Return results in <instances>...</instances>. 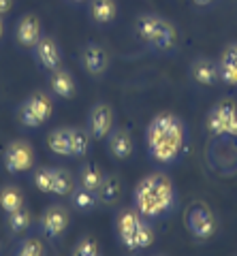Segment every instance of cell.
<instances>
[{
  "label": "cell",
  "instance_id": "1",
  "mask_svg": "<svg viewBox=\"0 0 237 256\" xmlns=\"http://www.w3.org/2000/svg\"><path fill=\"white\" fill-rule=\"evenodd\" d=\"M148 141H150V152L156 160L167 162L178 156L182 148V124L176 116L162 114L158 116L148 130Z\"/></svg>",
  "mask_w": 237,
  "mask_h": 256
},
{
  "label": "cell",
  "instance_id": "2",
  "mask_svg": "<svg viewBox=\"0 0 237 256\" xmlns=\"http://www.w3.org/2000/svg\"><path fill=\"white\" fill-rule=\"evenodd\" d=\"M173 201V190L167 178L150 175L137 186V207L144 216L162 214Z\"/></svg>",
  "mask_w": 237,
  "mask_h": 256
},
{
  "label": "cell",
  "instance_id": "3",
  "mask_svg": "<svg viewBox=\"0 0 237 256\" xmlns=\"http://www.w3.org/2000/svg\"><path fill=\"white\" fill-rule=\"evenodd\" d=\"M139 34L146 41L154 43L156 47H162V50H167V47L176 43V30H173V26H169L164 20L150 18V15L139 20Z\"/></svg>",
  "mask_w": 237,
  "mask_h": 256
},
{
  "label": "cell",
  "instance_id": "4",
  "mask_svg": "<svg viewBox=\"0 0 237 256\" xmlns=\"http://www.w3.org/2000/svg\"><path fill=\"white\" fill-rule=\"evenodd\" d=\"M50 116H52V100L41 92H36L20 109V118L26 126H41Z\"/></svg>",
  "mask_w": 237,
  "mask_h": 256
},
{
  "label": "cell",
  "instance_id": "5",
  "mask_svg": "<svg viewBox=\"0 0 237 256\" xmlns=\"http://www.w3.org/2000/svg\"><path fill=\"white\" fill-rule=\"evenodd\" d=\"M212 132H233L237 134V111L231 102H220L208 120Z\"/></svg>",
  "mask_w": 237,
  "mask_h": 256
},
{
  "label": "cell",
  "instance_id": "6",
  "mask_svg": "<svg viewBox=\"0 0 237 256\" xmlns=\"http://www.w3.org/2000/svg\"><path fill=\"white\" fill-rule=\"evenodd\" d=\"M4 164L6 169L18 173V171H26L32 166V150L26 141H15L9 146V150L4 152Z\"/></svg>",
  "mask_w": 237,
  "mask_h": 256
},
{
  "label": "cell",
  "instance_id": "7",
  "mask_svg": "<svg viewBox=\"0 0 237 256\" xmlns=\"http://www.w3.org/2000/svg\"><path fill=\"white\" fill-rule=\"evenodd\" d=\"M188 224H190V230L196 235V237H210L214 233V218H212V214L208 207H194L190 212V218H188Z\"/></svg>",
  "mask_w": 237,
  "mask_h": 256
},
{
  "label": "cell",
  "instance_id": "8",
  "mask_svg": "<svg viewBox=\"0 0 237 256\" xmlns=\"http://www.w3.org/2000/svg\"><path fill=\"white\" fill-rule=\"evenodd\" d=\"M36 56L41 64L50 70H56L60 68V52H58V45L52 36H41L36 43Z\"/></svg>",
  "mask_w": 237,
  "mask_h": 256
},
{
  "label": "cell",
  "instance_id": "9",
  "mask_svg": "<svg viewBox=\"0 0 237 256\" xmlns=\"http://www.w3.org/2000/svg\"><path fill=\"white\" fill-rule=\"evenodd\" d=\"M107 64H109V58H107V52L102 50V47L88 45L84 50V66L90 75H102L107 70Z\"/></svg>",
  "mask_w": 237,
  "mask_h": 256
},
{
  "label": "cell",
  "instance_id": "10",
  "mask_svg": "<svg viewBox=\"0 0 237 256\" xmlns=\"http://www.w3.org/2000/svg\"><path fill=\"white\" fill-rule=\"evenodd\" d=\"M66 224H68V216L64 212V207L60 205H52L43 216V230L50 237L60 235L66 228Z\"/></svg>",
  "mask_w": 237,
  "mask_h": 256
},
{
  "label": "cell",
  "instance_id": "11",
  "mask_svg": "<svg viewBox=\"0 0 237 256\" xmlns=\"http://www.w3.org/2000/svg\"><path fill=\"white\" fill-rule=\"evenodd\" d=\"M112 122H114V116H112V109H109L107 105H96L92 109L90 128H92V134L96 139L107 137L109 130H112Z\"/></svg>",
  "mask_w": 237,
  "mask_h": 256
},
{
  "label": "cell",
  "instance_id": "12",
  "mask_svg": "<svg viewBox=\"0 0 237 256\" xmlns=\"http://www.w3.org/2000/svg\"><path fill=\"white\" fill-rule=\"evenodd\" d=\"M41 38V28H38V20L32 18V15H26L22 22H20V28H18V41L24 47H34Z\"/></svg>",
  "mask_w": 237,
  "mask_h": 256
},
{
  "label": "cell",
  "instance_id": "13",
  "mask_svg": "<svg viewBox=\"0 0 237 256\" xmlns=\"http://www.w3.org/2000/svg\"><path fill=\"white\" fill-rule=\"evenodd\" d=\"M141 224V220L137 218L135 212H124L118 220V228H120V237L122 242L128 248H135V235H137V226Z\"/></svg>",
  "mask_w": 237,
  "mask_h": 256
},
{
  "label": "cell",
  "instance_id": "14",
  "mask_svg": "<svg viewBox=\"0 0 237 256\" xmlns=\"http://www.w3.org/2000/svg\"><path fill=\"white\" fill-rule=\"evenodd\" d=\"M52 90L56 92L58 96H62V98H70V96H75V82H73V77H70L66 70L56 68L52 73Z\"/></svg>",
  "mask_w": 237,
  "mask_h": 256
},
{
  "label": "cell",
  "instance_id": "15",
  "mask_svg": "<svg viewBox=\"0 0 237 256\" xmlns=\"http://www.w3.org/2000/svg\"><path fill=\"white\" fill-rule=\"evenodd\" d=\"M47 146H50L52 152H56L60 156L70 154V130H66V128L54 130L50 134V139H47Z\"/></svg>",
  "mask_w": 237,
  "mask_h": 256
},
{
  "label": "cell",
  "instance_id": "16",
  "mask_svg": "<svg viewBox=\"0 0 237 256\" xmlns=\"http://www.w3.org/2000/svg\"><path fill=\"white\" fill-rule=\"evenodd\" d=\"M109 148H112L116 158H128L132 152V141L128 137V132H124V130L114 132L112 139H109Z\"/></svg>",
  "mask_w": 237,
  "mask_h": 256
},
{
  "label": "cell",
  "instance_id": "17",
  "mask_svg": "<svg viewBox=\"0 0 237 256\" xmlns=\"http://www.w3.org/2000/svg\"><path fill=\"white\" fill-rule=\"evenodd\" d=\"M192 75H194V79H196L199 84L210 86V84L216 82L218 68H216L214 62H210V60H199V62H196L194 66H192Z\"/></svg>",
  "mask_w": 237,
  "mask_h": 256
},
{
  "label": "cell",
  "instance_id": "18",
  "mask_svg": "<svg viewBox=\"0 0 237 256\" xmlns=\"http://www.w3.org/2000/svg\"><path fill=\"white\" fill-rule=\"evenodd\" d=\"M114 15H116L114 0H92V18L96 22L107 24L114 20Z\"/></svg>",
  "mask_w": 237,
  "mask_h": 256
},
{
  "label": "cell",
  "instance_id": "19",
  "mask_svg": "<svg viewBox=\"0 0 237 256\" xmlns=\"http://www.w3.org/2000/svg\"><path fill=\"white\" fill-rule=\"evenodd\" d=\"M52 192H56L60 196H66L73 192V178L64 171V169H58L54 171L52 175Z\"/></svg>",
  "mask_w": 237,
  "mask_h": 256
},
{
  "label": "cell",
  "instance_id": "20",
  "mask_svg": "<svg viewBox=\"0 0 237 256\" xmlns=\"http://www.w3.org/2000/svg\"><path fill=\"white\" fill-rule=\"evenodd\" d=\"M22 203H24V198H22V192H20L18 188L9 186V188H2V190H0V207H2L4 212L11 214V212H15V210H20Z\"/></svg>",
  "mask_w": 237,
  "mask_h": 256
},
{
  "label": "cell",
  "instance_id": "21",
  "mask_svg": "<svg viewBox=\"0 0 237 256\" xmlns=\"http://www.w3.org/2000/svg\"><path fill=\"white\" fill-rule=\"evenodd\" d=\"M98 196L102 198V201L112 203L118 198V194H120V182H118V178H114V175H109V178H102L100 186H98Z\"/></svg>",
  "mask_w": 237,
  "mask_h": 256
},
{
  "label": "cell",
  "instance_id": "22",
  "mask_svg": "<svg viewBox=\"0 0 237 256\" xmlns=\"http://www.w3.org/2000/svg\"><path fill=\"white\" fill-rule=\"evenodd\" d=\"M9 226L15 233H22V230H26L30 226V212L26 207H20V210L9 214Z\"/></svg>",
  "mask_w": 237,
  "mask_h": 256
},
{
  "label": "cell",
  "instance_id": "23",
  "mask_svg": "<svg viewBox=\"0 0 237 256\" xmlns=\"http://www.w3.org/2000/svg\"><path fill=\"white\" fill-rule=\"evenodd\" d=\"M100 182H102V175H100V171H98L94 164H88V166H86V169L82 171V184H84L86 190L96 192L98 186H100Z\"/></svg>",
  "mask_w": 237,
  "mask_h": 256
},
{
  "label": "cell",
  "instance_id": "24",
  "mask_svg": "<svg viewBox=\"0 0 237 256\" xmlns=\"http://www.w3.org/2000/svg\"><path fill=\"white\" fill-rule=\"evenodd\" d=\"M86 150H88V134L79 128H73L70 130V154L82 156L86 154Z\"/></svg>",
  "mask_w": 237,
  "mask_h": 256
},
{
  "label": "cell",
  "instance_id": "25",
  "mask_svg": "<svg viewBox=\"0 0 237 256\" xmlns=\"http://www.w3.org/2000/svg\"><path fill=\"white\" fill-rule=\"evenodd\" d=\"M73 201H75V205L79 207V210H86V212L94 210V205H96V198H94L92 190H86V188L75 192V194H73Z\"/></svg>",
  "mask_w": 237,
  "mask_h": 256
},
{
  "label": "cell",
  "instance_id": "26",
  "mask_svg": "<svg viewBox=\"0 0 237 256\" xmlns=\"http://www.w3.org/2000/svg\"><path fill=\"white\" fill-rule=\"evenodd\" d=\"M52 175L54 171L50 169H38L34 173V186L41 192H52Z\"/></svg>",
  "mask_w": 237,
  "mask_h": 256
},
{
  "label": "cell",
  "instance_id": "27",
  "mask_svg": "<svg viewBox=\"0 0 237 256\" xmlns=\"http://www.w3.org/2000/svg\"><path fill=\"white\" fill-rule=\"evenodd\" d=\"M154 242V235H152V230H150L148 224L141 222L139 226H137V235H135V248H148L150 244Z\"/></svg>",
  "mask_w": 237,
  "mask_h": 256
},
{
  "label": "cell",
  "instance_id": "28",
  "mask_svg": "<svg viewBox=\"0 0 237 256\" xmlns=\"http://www.w3.org/2000/svg\"><path fill=\"white\" fill-rule=\"evenodd\" d=\"M75 254H79V256H94V254H98V246H96V242H94L92 237L82 239V244L75 248Z\"/></svg>",
  "mask_w": 237,
  "mask_h": 256
},
{
  "label": "cell",
  "instance_id": "29",
  "mask_svg": "<svg viewBox=\"0 0 237 256\" xmlns=\"http://www.w3.org/2000/svg\"><path fill=\"white\" fill-rule=\"evenodd\" d=\"M20 254H24V256L43 254V246H41V242H36V239H28V242H24V246L20 248Z\"/></svg>",
  "mask_w": 237,
  "mask_h": 256
},
{
  "label": "cell",
  "instance_id": "30",
  "mask_svg": "<svg viewBox=\"0 0 237 256\" xmlns=\"http://www.w3.org/2000/svg\"><path fill=\"white\" fill-rule=\"evenodd\" d=\"M220 75H222L224 82H228V84H237V64L222 62V66H220Z\"/></svg>",
  "mask_w": 237,
  "mask_h": 256
},
{
  "label": "cell",
  "instance_id": "31",
  "mask_svg": "<svg viewBox=\"0 0 237 256\" xmlns=\"http://www.w3.org/2000/svg\"><path fill=\"white\" fill-rule=\"evenodd\" d=\"M222 62L237 64V45H231V47H228V50L224 52V56H222Z\"/></svg>",
  "mask_w": 237,
  "mask_h": 256
},
{
  "label": "cell",
  "instance_id": "32",
  "mask_svg": "<svg viewBox=\"0 0 237 256\" xmlns=\"http://www.w3.org/2000/svg\"><path fill=\"white\" fill-rule=\"evenodd\" d=\"M11 9V0H0V15Z\"/></svg>",
  "mask_w": 237,
  "mask_h": 256
},
{
  "label": "cell",
  "instance_id": "33",
  "mask_svg": "<svg viewBox=\"0 0 237 256\" xmlns=\"http://www.w3.org/2000/svg\"><path fill=\"white\" fill-rule=\"evenodd\" d=\"M194 2H196V4H199V6H203V4H210V2H212V0H194Z\"/></svg>",
  "mask_w": 237,
  "mask_h": 256
},
{
  "label": "cell",
  "instance_id": "34",
  "mask_svg": "<svg viewBox=\"0 0 237 256\" xmlns=\"http://www.w3.org/2000/svg\"><path fill=\"white\" fill-rule=\"evenodd\" d=\"M0 36H2V20H0Z\"/></svg>",
  "mask_w": 237,
  "mask_h": 256
}]
</instances>
